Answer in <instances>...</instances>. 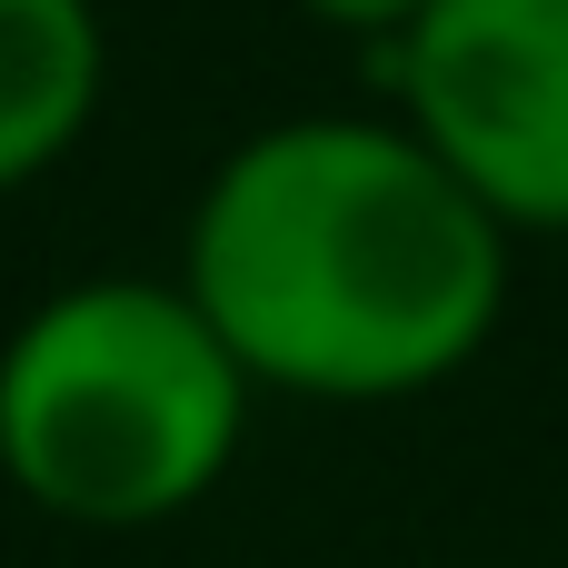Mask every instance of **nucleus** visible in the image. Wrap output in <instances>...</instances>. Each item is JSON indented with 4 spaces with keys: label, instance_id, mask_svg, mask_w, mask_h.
I'll list each match as a JSON object with an SVG mask.
<instances>
[{
    "label": "nucleus",
    "instance_id": "4",
    "mask_svg": "<svg viewBox=\"0 0 568 568\" xmlns=\"http://www.w3.org/2000/svg\"><path fill=\"white\" fill-rule=\"evenodd\" d=\"M110 100L100 0H0V200L40 190Z\"/></svg>",
    "mask_w": 568,
    "mask_h": 568
},
{
    "label": "nucleus",
    "instance_id": "2",
    "mask_svg": "<svg viewBox=\"0 0 568 568\" xmlns=\"http://www.w3.org/2000/svg\"><path fill=\"white\" fill-rule=\"evenodd\" d=\"M260 389L180 280L90 270L0 339V479L60 529H170L250 449Z\"/></svg>",
    "mask_w": 568,
    "mask_h": 568
},
{
    "label": "nucleus",
    "instance_id": "1",
    "mask_svg": "<svg viewBox=\"0 0 568 568\" xmlns=\"http://www.w3.org/2000/svg\"><path fill=\"white\" fill-rule=\"evenodd\" d=\"M170 280L260 399L409 409L509 329L519 240L399 110H290L210 160Z\"/></svg>",
    "mask_w": 568,
    "mask_h": 568
},
{
    "label": "nucleus",
    "instance_id": "3",
    "mask_svg": "<svg viewBox=\"0 0 568 568\" xmlns=\"http://www.w3.org/2000/svg\"><path fill=\"white\" fill-rule=\"evenodd\" d=\"M379 80L509 240H568V0H429Z\"/></svg>",
    "mask_w": 568,
    "mask_h": 568
},
{
    "label": "nucleus",
    "instance_id": "5",
    "mask_svg": "<svg viewBox=\"0 0 568 568\" xmlns=\"http://www.w3.org/2000/svg\"><path fill=\"white\" fill-rule=\"evenodd\" d=\"M310 30H329V40H359V50H389L429 0H290Z\"/></svg>",
    "mask_w": 568,
    "mask_h": 568
}]
</instances>
